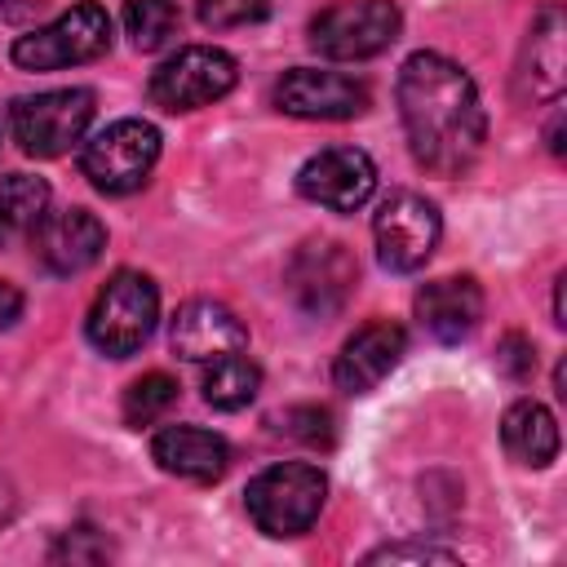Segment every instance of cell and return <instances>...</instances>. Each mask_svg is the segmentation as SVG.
Here are the masks:
<instances>
[{"label":"cell","mask_w":567,"mask_h":567,"mask_svg":"<svg viewBox=\"0 0 567 567\" xmlns=\"http://www.w3.org/2000/svg\"><path fill=\"white\" fill-rule=\"evenodd\" d=\"M151 456L164 474L190 483H217L230 465V443L204 425H164L151 439Z\"/></svg>","instance_id":"e0dca14e"},{"label":"cell","mask_w":567,"mask_h":567,"mask_svg":"<svg viewBox=\"0 0 567 567\" xmlns=\"http://www.w3.org/2000/svg\"><path fill=\"white\" fill-rule=\"evenodd\" d=\"M155 159H159V128L137 115L97 128L80 151V168L102 195H133L137 186H146Z\"/></svg>","instance_id":"8992f818"},{"label":"cell","mask_w":567,"mask_h":567,"mask_svg":"<svg viewBox=\"0 0 567 567\" xmlns=\"http://www.w3.org/2000/svg\"><path fill=\"white\" fill-rule=\"evenodd\" d=\"M13 509H18V496H13V487L0 478V527L13 518Z\"/></svg>","instance_id":"83f0119b"},{"label":"cell","mask_w":567,"mask_h":567,"mask_svg":"<svg viewBox=\"0 0 567 567\" xmlns=\"http://www.w3.org/2000/svg\"><path fill=\"white\" fill-rule=\"evenodd\" d=\"M155 319H159V288H155V279L142 275V270H115L106 279V288L93 297L84 332H89V341L102 354L128 359V354H137L151 341Z\"/></svg>","instance_id":"3957f363"},{"label":"cell","mask_w":567,"mask_h":567,"mask_svg":"<svg viewBox=\"0 0 567 567\" xmlns=\"http://www.w3.org/2000/svg\"><path fill=\"white\" fill-rule=\"evenodd\" d=\"M514 84L523 102H554L563 93V4H545L532 18Z\"/></svg>","instance_id":"ac0fdd59"},{"label":"cell","mask_w":567,"mask_h":567,"mask_svg":"<svg viewBox=\"0 0 567 567\" xmlns=\"http://www.w3.org/2000/svg\"><path fill=\"white\" fill-rule=\"evenodd\" d=\"M266 13H270V0H199V22L213 31L248 27V22H261Z\"/></svg>","instance_id":"cb8c5ba5"},{"label":"cell","mask_w":567,"mask_h":567,"mask_svg":"<svg viewBox=\"0 0 567 567\" xmlns=\"http://www.w3.org/2000/svg\"><path fill=\"white\" fill-rule=\"evenodd\" d=\"M297 190L328 213H354L377 190V164L359 146H323L297 168Z\"/></svg>","instance_id":"30bf717a"},{"label":"cell","mask_w":567,"mask_h":567,"mask_svg":"<svg viewBox=\"0 0 567 567\" xmlns=\"http://www.w3.org/2000/svg\"><path fill=\"white\" fill-rule=\"evenodd\" d=\"M496 363H501V372H509V377H527L532 363H536V354H532V346H527L518 332H509V337L501 341V350H496Z\"/></svg>","instance_id":"484cf974"},{"label":"cell","mask_w":567,"mask_h":567,"mask_svg":"<svg viewBox=\"0 0 567 567\" xmlns=\"http://www.w3.org/2000/svg\"><path fill=\"white\" fill-rule=\"evenodd\" d=\"M106 49H111V18H106V9L93 4V0H80L66 13H58L53 22L18 35L9 58L22 71H62V66L93 62Z\"/></svg>","instance_id":"277c9868"},{"label":"cell","mask_w":567,"mask_h":567,"mask_svg":"<svg viewBox=\"0 0 567 567\" xmlns=\"http://www.w3.org/2000/svg\"><path fill=\"white\" fill-rule=\"evenodd\" d=\"M275 106L297 120H354L368 111V84L346 71L292 66L275 80Z\"/></svg>","instance_id":"7c38bea8"},{"label":"cell","mask_w":567,"mask_h":567,"mask_svg":"<svg viewBox=\"0 0 567 567\" xmlns=\"http://www.w3.org/2000/svg\"><path fill=\"white\" fill-rule=\"evenodd\" d=\"M49 182L31 173L0 177V235H31L35 221L49 213Z\"/></svg>","instance_id":"44dd1931"},{"label":"cell","mask_w":567,"mask_h":567,"mask_svg":"<svg viewBox=\"0 0 567 567\" xmlns=\"http://www.w3.org/2000/svg\"><path fill=\"white\" fill-rule=\"evenodd\" d=\"M93 111H97L93 89H44V93L13 97L9 128L27 155L53 159V155H66L75 142H84Z\"/></svg>","instance_id":"5b68a950"},{"label":"cell","mask_w":567,"mask_h":567,"mask_svg":"<svg viewBox=\"0 0 567 567\" xmlns=\"http://www.w3.org/2000/svg\"><path fill=\"white\" fill-rule=\"evenodd\" d=\"M168 346L186 363H213V359L239 354L248 346V328L239 323V315L230 306H221L213 297H195V301L177 306Z\"/></svg>","instance_id":"9a60e30c"},{"label":"cell","mask_w":567,"mask_h":567,"mask_svg":"<svg viewBox=\"0 0 567 567\" xmlns=\"http://www.w3.org/2000/svg\"><path fill=\"white\" fill-rule=\"evenodd\" d=\"M328 501V478L319 465L310 461H284V465H270L261 470L248 492H244V505H248V518L257 523V532L284 540V536H301L315 527L319 509Z\"/></svg>","instance_id":"7a4b0ae2"},{"label":"cell","mask_w":567,"mask_h":567,"mask_svg":"<svg viewBox=\"0 0 567 567\" xmlns=\"http://www.w3.org/2000/svg\"><path fill=\"white\" fill-rule=\"evenodd\" d=\"M501 443L505 452L518 461V465H532V470H545L554 456H558V421L545 403L536 399H518L505 421H501Z\"/></svg>","instance_id":"d6986e66"},{"label":"cell","mask_w":567,"mask_h":567,"mask_svg":"<svg viewBox=\"0 0 567 567\" xmlns=\"http://www.w3.org/2000/svg\"><path fill=\"white\" fill-rule=\"evenodd\" d=\"M177 403V381L168 372H142L137 381H128L124 390V425L142 430V425H155L159 416H168V408Z\"/></svg>","instance_id":"7402d4cb"},{"label":"cell","mask_w":567,"mask_h":567,"mask_svg":"<svg viewBox=\"0 0 567 567\" xmlns=\"http://www.w3.org/2000/svg\"><path fill=\"white\" fill-rule=\"evenodd\" d=\"M403 13L394 0H337L310 18V44L332 62L377 58L399 40Z\"/></svg>","instance_id":"ba28073f"},{"label":"cell","mask_w":567,"mask_h":567,"mask_svg":"<svg viewBox=\"0 0 567 567\" xmlns=\"http://www.w3.org/2000/svg\"><path fill=\"white\" fill-rule=\"evenodd\" d=\"M403 354H408V332H403L394 319H368V323L354 328V332L346 337V346L337 350L332 381H337V390H346V394H368V390H377V385L399 368Z\"/></svg>","instance_id":"5bb4252c"},{"label":"cell","mask_w":567,"mask_h":567,"mask_svg":"<svg viewBox=\"0 0 567 567\" xmlns=\"http://www.w3.org/2000/svg\"><path fill=\"white\" fill-rule=\"evenodd\" d=\"M106 248V226L89 208H49L31 230V252L49 275H80Z\"/></svg>","instance_id":"4fadbf2b"},{"label":"cell","mask_w":567,"mask_h":567,"mask_svg":"<svg viewBox=\"0 0 567 567\" xmlns=\"http://www.w3.org/2000/svg\"><path fill=\"white\" fill-rule=\"evenodd\" d=\"M403 558H412V563H452L456 554L439 549V545H385V549L368 554V563H403Z\"/></svg>","instance_id":"d4e9b609"},{"label":"cell","mask_w":567,"mask_h":567,"mask_svg":"<svg viewBox=\"0 0 567 567\" xmlns=\"http://www.w3.org/2000/svg\"><path fill=\"white\" fill-rule=\"evenodd\" d=\"M22 319V292L0 279V328H13Z\"/></svg>","instance_id":"4316f807"},{"label":"cell","mask_w":567,"mask_h":567,"mask_svg":"<svg viewBox=\"0 0 567 567\" xmlns=\"http://www.w3.org/2000/svg\"><path fill=\"white\" fill-rule=\"evenodd\" d=\"M399 115L412 146V159L434 177H461L474 168L487 115L478 84L447 53L421 49L399 71Z\"/></svg>","instance_id":"6da1fadb"},{"label":"cell","mask_w":567,"mask_h":567,"mask_svg":"<svg viewBox=\"0 0 567 567\" xmlns=\"http://www.w3.org/2000/svg\"><path fill=\"white\" fill-rule=\"evenodd\" d=\"M416 319L439 341H465L483 319V288L474 275H443L421 284L416 292Z\"/></svg>","instance_id":"2e32d148"},{"label":"cell","mask_w":567,"mask_h":567,"mask_svg":"<svg viewBox=\"0 0 567 567\" xmlns=\"http://www.w3.org/2000/svg\"><path fill=\"white\" fill-rule=\"evenodd\" d=\"M124 31H128L133 49L155 53L177 31V4L173 0H124Z\"/></svg>","instance_id":"603a6c76"},{"label":"cell","mask_w":567,"mask_h":567,"mask_svg":"<svg viewBox=\"0 0 567 567\" xmlns=\"http://www.w3.org/2000/svg\"><path fill=\"white\" fill-rule=\"evenodd\" d=\"M359 279V261L346 252V244L337 239H310L292 252L288 261V292L306 315H332L346 306V297L354 292Z\"/></svg>","instance_id":"8fae6325"},{"label":"cell","mask_w":567,"mask_h":567,"mask_svg":"<svg viewBox=\"0 0 567 567\" xmlns=\"http://www.w3.org/2000/svg\"><path fill=\"white\" fill-rule=\"evenodd\" d=\"M439 235H443V217L439 208L416 195V190H394L377 217H372V239H377V257L385 270L394 275H412L421 270L434 248H439Z\"/></svg>","instance_id":"9c48e42d"},{"label":"cell","mask_w":567,"mask_h":567,"mask_svg":"<svg viewBox=\"0 0 567 567\" xmlns=\"http://www.w3.org/2000/svg\"><path fill=\"white\" fill-rule=\"evenodd\" d=\"M239 80V62L217 44H186L151 71V102L159 111H199L221 102Z\"/></svg>","instance_id":"52a82bcc"},{"label":"cell","mask_w":567,"mask_h":567,"mask_svg":"<svg viewBox=\"0 0 567 567\" xmlns=\"http://www.w3.org/2000/svg\"><path fill=\"white\" fill-rule=\"evenodd\" d=\"M204 399L221 412H239L257 399L261 390V368L239 350V354H226V359H213L208 372H204Z\"/></svg>","instance_id":"ffe728a7"}]
</instances>
